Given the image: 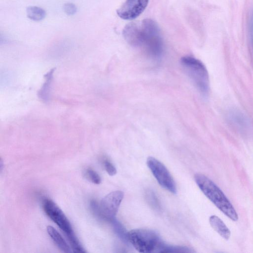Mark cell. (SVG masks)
Returning a JSON list of instances; mask_svg holds the SVG:
<instances>
[{
	"instance_id": "8992f818",
	"label": "cell",
	"mask_w": 253,
	"mask_h": 253,
	"mask_svg": "<svg viewBox=\"0 0 253 253\" xmlns=\"http://www.w3.org/2000/svg\"><path fill=\"white\" fill-rule=\"evenodd\" d=\"M42 207L46 214L64 232L67 238L75 235L67 217L54 202L45 199L43 201Z\"/></svg>"
},
{
	"instance_id": "ac0fdd59",
	"label": "cell",
	"mask_w": 253,
	"mask_h": 253,
	"mask_svg": "<svg viewBox=\"0 0 253 253\" xmlns=\"http://www.w3.org/2000/svg\"><path fill=\"white\" fill-rule=\"evenodd\" d=\"M103 163L104 168L109 175L113 176L116 174L117 169L111 162L106 159L104 161Z\"/></svg>"
},
{
	"instance_id": "9a60e30c",
	"label": "cell",
	"mask_w": 253,
	"mask_h": 253,
	"mask_svg": "<svg viewBox=\"0 0 253 253\" xmlns=\"http://www.w3.org/2000/svg\"><path fill=\"white\" fill-rule=\"evenodd\" d=\"M86 177L92 183L99 184L101 182V179L99 174L91 168H87L85 171Z\"/></svg>"
},
{
	"instance_id": "ba28073f",
	"label": "cell",
	"mask_w": 253,
	"mask_h": 253,
	"mask_svg": "<svg viewBox=\"0 0 253 253\" xmlns=\"http://www.w3.org/2000/svg\"><path fill=\"white\" fill-rule=\"evenodd\" d=\"M225 119L234 130L242 134H248L253 130L251 120L239 110L232 109L228 110L225 114Z\"/></svg>"
},
{
	"instance_id": "8fae6325",
	"label": "cell",
	"mask_w": 253,
	"mask_h": 253,
	"mask_svg": "<svg viewBox=\"0 0 253 253\" xmlns=\"http://www.w3.org/2000/svg\"><path fill=\"white\" fill-rule=\"evenodd\" d=\"M46 230L50 238L60 250L66 253L72 252L70 248L62 236L54 227L48 226Z\"/></svg>"
},
{
	"instance_id": "d6986e66",
	"label": "cell",
	"mask_w": 253,
	"mask_h": 253,
	"mask_svg": "<svg viewBox=\"0 0 253 253\" xmlns=\"http://www.w3.org/2000/svg\"><path fill=\"white\" fill-rule=\"evenodd\" d=\"M249 31L251 44L253 53V11L251 13L249 20Z\"/></svg>"
},
{
	"instance_id": "277c9868",
	"label": "cell",
	"mask_w": 253,
	"mask_h": 253,
	"mask_svg": "<svg viewBox=\"0 0 253 253\" xmlns=\"http://www.w3.org/2000/svg\"><path fill=\"white\" fill-rule=\"evenodd\" d=\"M184 71L198 90L207 96L210 90V80L208 70L203 63L195 57L185 56L180 59Z\"/></svg>"
},
{
	"instance_id": "5bb4252c",
	"label": "cell",
	"mask_w": 253,
	"mask_h": 253,
	"mask_svg": "<svg viewBox=\"0 0 253 253\" xmlns=\"http://www.w3.org/2000/svg\"><path fill=\"white\" fill-rule=\"evenodd\" d=\"M195 251L185 246H172L167 244L163 253H194Z\"/></svg>"
},
{
	"instance_id": "9c48e42d",
	"label": "cell",
	"mask_w": 253,
	"mask_h": 253,
	"mask_svg": "<svg viewBox=\"0 0 253 253\" xmlns=\"http://www.w3.org/2000/svg\"><path fill=\"white\" fill-rule=\"evenodd\" d=\"M149 0H126L117 10L118 15L125 20H132L139 16L147 7Z\"/></svg>"
},
{
	"instance_id": "7a4b0ae2",
	"label": "cell",
	"mask_w": 253,
	"mask_h": 253,
	"mask_svg": "<svg viewBox=\"0 0 253 253\" xmlns=\"http://www.w3.org/2000/svg\"><path fill=\"white\" fill-rule=\"evenodd\" d=\"M194 179L201 191L220 211L233 221L238 220V215L233 205L211 180L202 173H196Z\"/></svg>"
},
{
	"instance_id": "30bf717a",
	"label": "cell",
	"mask_w": 253,
	"mask_h": 253,
	"mask_svg": "<svg viewBox=\"0 0 253 253\" xmlns=\"http://www.w3.org/2000/svg\"><path fill=\"white\" fill-rule=\"evenodd\" d=\"M209 222L211 227L223 239L228 240L231 232L223 221L218 216L213 215L210 216Z\"/></svg>"
},
{
	"instance_id": "6da1fadb",
	"label": "cell",
	"mask_w": 253,
	"mask_h": 253,
	"mask_svg": "<svg viewBox=\"0 0 253 253\" xmlns=\"http://www.w3.org/2000/svg\"><path fill=\"white\" fill-rule=\"evenodd\" d=\"M133 46L140 47L150 57L159 58L164 50L163 41L158 24L146 19L138 24Z\"/></svg>"
},
{
	"instance_id": "5b68a950",
	"label": "cell",
	"mask_w": 253,
	"mask_h": 253,
	"mask_svg": "<svg viewBox=\"0 0 253 253\" xmlns=\"http://www.w3.org/2000/svg\"><path fill=\"white\" fill-rule=\"evenodd\" d=\"M146 163L159 184L170 193L176 194L175 183L165 166L160 161L152 157H149L147 158Z\"/></svg>"
},
{
	"instance_id": "7c38bea8",
	"label": "cell",
	"mask_w": 253,
	"mask_h": 253,
	"mask_svg": "<svg viewBox=\"0 0 253 253\" xmlns=\"http://www.w3.org/2000/svg\"><path fill=\"white\" fill-rule=\"evenodd\" d=\"M28 18L34 21H40L46 16L45 11L41 7L36 6H29L26 8Z\"/></svg>"
},
{
	"instance_id": "e0dca14e",
	"label": "cell",
	"mask_w": 253,
	"mask_h": 253,
	"mask_svg": "<svg viewBox=\"0 0 253 253\" xmlns=\"http://www.w3.org/2000/svg\"><path fill=\"white\" fill-rule=\"evenodd\" d=\"M63 7L64 12L68 15H73L77 11L76 6L74 3L71 2L65 3Z\"/></svg>"
},
{
	"instance_id": "52a82bcc",
	"label": "cell",
	"mask_w": 253,
	"mask_h": 253,
	"mask_svg": "<svg viewBox=\"0 0 253 253\" xmlns=\"http://www.w3.org/2000/svg\"><path fill=\"white\" fill-rule=\"evenodd\" d=\"M124 196V193L120 190L112 192L105 196L99 205L98 215L110 221L115 218Z\"/></svg>"
},
{
	"instance_id": "2e32d148",
	"label": "cell",
	"mask_w": 253,
	"mask_h": 253,
	"mask_svg": "<svg viewBox=\"0 0 253 253\" xmlns=\"http://www.w3.org/2000/svg\"><path fill=\"white\" fill-rule=\"evenodd\" d=\"M146 198L149 204L154 209H158L160 207L159 201L155 195L152 191H148L146 193Z\"/></svg>"
},
{
	"instance_id": "4fadbf2b",
	"label": "cell",
	"mask_w": 253,
	"mask_h": 253,
	"mask_svg": "<svg viewBox=\"0 0 253 253\" xmlns=\"http://www.w3.org/2000/svg\"><path fill=\"white\" fill-rule=\"evenodd\" d=\"M111 221L117 235L125 243L129 242L127 239V232H126L121 223L116 220L115 218Z\"/></svg>"
},
{
	"instance_id": "3957f363",
	"label": "cell",
	"mask_w": 253,
	"mask_h": 253,
	"mask_svg": "<svg viewBox=\"0 0 253 253\" xmlns=\"http://www.w3.org/2000/svg\"><path fill=\"white\" fill-rule=\"evenodd\" d=\"M127 239L138 252L163 253L167 244L154 231L146 229H133L127 232Z\"/></svg>"
}]
</instances>
